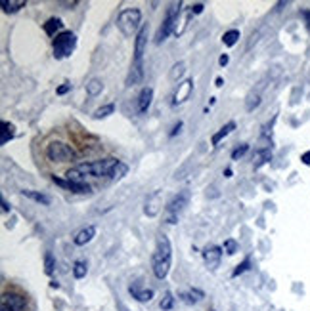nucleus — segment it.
<instances>
[{
	"instance_id": "37",
	"label": "nucleus",
	"mask_w": 310,
	"mask_h": 311,
	"mask_svg": "<svg viewBox=\"0 0 310 311\" xmlns=\"http://www.w3.org/2000/svg\"><path fill=\"white\" fill-rule=\"evenodd\" d=\"M228 63H230V55L228 54H222L220 57H218V65H220V67H226Z\"/></svg>"
},
{
	"instance_id": "7",
	"label": "nucleus",
	"mask_w": 310,
	"mask_h": 311,
	"mask_svg": "<svg viewBox=\"0 0 310 311\" xmlns=\"http://www.w3.org/2000/svg\"><path fill=\"white\" fill-rule=\"evenodd\" d=\"M46 157L54 163H67L75 159V151L64 141H52L46 149Z\"/></svg>"
},
{
	"instance_id": "19",
	"label": "nucleus",
	"mask_w": 310,
	"mask_h": 311,
	"mask_svg": "<svg viewBox=\"0 0 310 311\" xmlns=\"http://www.w3.org/2000/svg\"><path fill=\"white\" fill-rule=\"evenodd\" d=\"M23 193V197H27V199H31V201L39 202V204H44V206H48L50 204V197L44 193H39V191H29V189H25V191H21Z\"/></svg>"
},
{
	"instance_id": "24",
	"label": "nucleus",
	"mask_w": 310,
	"mask_h": 311,
	"mask_svg": "<svg viewBox=\"0 0 310 311\" xmlns=\"http://www.w3.org/2000/svg\"><path fill=\"white\" fill-rule=\"evenodd\" d=\"M127 172H128V166L125 163H117V166L113 168V172H111V176L109 178L113 179V181H119V179H123L125 176H127Z\"/></svg>"
},
{
	"instance_id": "14",
	"label": "nucleus",
	"mask_w": 310,
	"mask_h": 311,
	"mask_svg": "<svg viewBox=\"0 0 310 311\" xmlns=\"http://www.w3.org/2000/svg\"><path fill=\"white\" fill-rule=\"evenodd\" d=\"M94 237H96V227H94V226H87L84 229H80L79 233L75 235L73 242H75L77 246H84V244L92 241Z\"/></svg>"
},
{
	"instance_id": "33",
	"label": "nucleus",
	"mask_w": 310,
	"mask_h": 311,
	"mask_svg": "<svg viewBox=\"0 0 310 311\" xmlns=\"http://www.w3.org/2000/svg\"><path fill=\"white\" fill-rule=\"evenodd\" d=\"M222 250L224 252H226V254H236V252H238V242L234 241V239H226V241H224V244H222Z\"/></svg>"
},
{
	"instance_id": "23",
	"label": "nucleus",
	"mask_w": 310,
	"mask_h": 311,
	"mask_svg": "<svg viewBox=\"0 0 310 311\" xmlns=\"http://www.w3.org/2000/svg\"><path fill=\"white\" fill-rule=\"evenodd\" d=\"M261 105V94L259 92H251L249 96H247V101H245V109L251 113V111H255L257 107Z\"/></svg>"
},
{
	"instance_id": "29",
	"label": "nucleus",
	"mask_w": 310,
	"mask_h": 311,
	"mask_svg": "<svg viewBox=\"0 0 310 311\" xmlns=\"http://www.w3.org/2000/svg\"><path fill=\"white\" fill-rule=\"evenodd\" d=\"M113 111H115V105L113 103H107V105H103V107H100V109L94 113V118H105L109 117V115H113Z\"/></svg>"
},
{
	"instance_id": "44",
	"label": "nucleus",
	"mask_w": 310,
	"mask_h": 311,
	"mask_svg": "<svg viewBox=\"0 0 310 311\" xmlns=\"http://www.w3.org/2000/svg\"><path fill=\"white\" fill-rule=\"evenodd\" d=\"M224 176H226V178H232V168H226V170H224Z\"/></svg>"
},
{
	"instance_id": "32",
	"label": "nucleus",
	"mask_w": 310,
	"mask_h": 311,
	"mask_svg": "<svg viewBox=\"0 0 310 311\" xmlns=\"http://www.w3.org/2000/svg\"><path fill=\"white\" fill-rule=\"evenodd\" d=\"M173 303H175L173 292H165L163 300H161V309H163V311H171V309H173Z\"/></svg>"
},
{
	"instance_id": "9",
	"label": "nucleus",
	"mask_w": 310,
	"mask_h": 311,
	"mask_svg": "<svg viewBox=\"0 0 310 311\" xmlns=\"http://www.w3.org/2000/svg\"><path fill=\"white\" fill-rule=\"evenodd\" d=\"M220 258H222V248L220 246H216V244L205 246V250H203V260H205V265L209 269H216L220 265Z\"/></svg>"
},
{
	"instance_id": "10",
	"label": "nucleus",
	"mask_w": 310,
	"mask_h": 311,
	"mask_svg": "<svg viewBox=\"0 0 310 311\" xmlns=\"http://www.w3.org/2000/svg\"><path fill=\"white\" fill-rule=\"evenodd\" d=\"M148 33H150V27L148 25H142V29L136 35V42H134V63H142L144 57V50H146V44H148Z\"/></svg>"
},
{
	"instance_id": "6",
	"label": "nucleus",
	"mask_w": 310,
	"mask_h": 311,
	"mask_svg": "<svg viewBox=\"0 0 310 311\" xmlns=\"http://www.w3.org/2000/svg\"><path fill=\"white\" fill-rule=\"evenodd\" d=\"M77 48V37L71 31H64L54 39V57L56 59H65L75 52Z\"/></svg>"
},
{
	"instance_id": "25",
	"label": "nucleus",
	"mask_w": 310,
	"mask_h": 311,
	"mask_svg": "<svg viewBox=\"0 0 310 311\" xmlns=\"http://www.w3.org/2000/svg\"><path fill=\"white\" fill-rule=\"evenodd\" d=\"M239 31L238 29H230V31H226L224 33V37H222V42H224V46H234L236 42L239 40Z\"/></svg>"
},
{
	"instance_id": "4",
	"label": "nucleus",
	"mask_w": 310,
	"mask_h": 311,
	"mask_svg": "<svg viewBox=\"0 0 310 311\" xmlns=\"http://www.w3.org/2000/svg\"><path fill=\"white\" fill-rule=\"evenodd\" d=\"M180 12H182V2H173L167 10V16L163 19V23H161L159 31H157V44L163 42V40L167 39L171 33L176 31V27H178V19H180Z\"/></svg>"
},
{
	"instance_id": "11",
	"label": "nucleus",
	"mask_w": 310,
	"mask_h": 311,
	"mask_svg": "<svg viewBox=\"0 0 310 311\" xmlns=\"http://www.w3.org/2000/svg\"><path fill=\"white\" fill-rule=\"evenodd\" d=\"M52 181L60 187H65V189H69L73 193H90L92 191V187L88 185L87 181L84 183H79V181H71V179H60L56 176H52Z\"/></svg>"
},
{
	"instance_id": "36",
	"label": "nucleus",
	"mask_w": 310,
	"mask_h": 311,
	"mask_svg": "<svg viewBox=\"0 0 310 311\" xmlns=\"http://www.w3.org/2000/svg\"><path fill=\"white\" fill-rule=\"evenodd\" d=\"M203 8H205V6H203L201 2H195V4L190 8V14H191V16H198V14H201V12H203Z\"/></svg>"
},
{
	"instance_id": "38",
	"label": "nucleus",
	"mask_w": 310,
	"mask_h": 311,
	"mask_svg": "<svg viewBox=\"0 0 310 311\" xmlns=\"http://www.w3.org/2000/svg\"><path fill=\"white\" fill-rule=\"evenodd\" d=\"M69 90H71V84H69V82H65V84H62L60 88H58V94H60V96H64V94H67Z\"/></svg>"
},
{
	"instance_id": "34",
	"label": "nucleus",
	"mask_w": 310,
	"mask_h": 311,
	"mask_svg": "<svg viewBox=\"0 0 310 311\" xmlns=\"http://www.w3.org/2000/svg\"><path fill=\"white\" fill-rule=\"evenodd\" d=\"M247 151H249V143H241L239 147H236L234 151H232V161H238V159H241Z\"/></svg>"
},
{
	"instance_id": "26",
	"label": "nucleus",
	"mask_w": 310,
	"mask_h": 311,
	"mask_svg": "<svg viewBox=\"0 0 310 311\" xmlns=\"http://www.w3.org/2000/svg\"><path fill=\"white\" fill-rule=\"evenodd\" d=\"M102 90H103V82L100 78H92V80L87 84L88 96H98V94H102Z\"/></svg>"
},
{
	"instance_id": "41",
	"label": "nucleus",
	"mask_w": 310,
	"mask_h": 311,
	"mask_svg": "<svg viewBox=\"0 0 310 311\" xmlns=\"http://www.w3.org/2000/svg\"><path fill=\"white\" fill-rule=\"evenodd\" d=\"M301 161H302V164H306V166H310V151H306V153H302V155H301Z\"/></svg>"
},
{
	"instance_id": "40",
	"label": "nucleus",
	"mask_w": 310,
	"mask_h": 311,
	"mask_svg": "<svg viewBox=\"0 0 310 311\" xmlns=\"http://www.w3.org/2000/svg\"><path fill=\"white\" fill-rule=\"evenodd\" d=\"M180 128H182V120H178V122H176V125H175V128H173V132H171V138H175L176 134L180 132Z\"/></svg>"
},
{
	"instance_id": "5",
	"label": "nucleus",
	"mask_w": 310,
	"mask_h": 311,
	"mask_svg": "<svg viewBox=\"0 0 310 311\" xmlns=\"http://www.w3.org/2000/svg\"><path fill=\"white\" fill-rule=\"evenodd\" d=\"M188 202H190V191L184 189L178 195H175L167 202V206H165V222L171 224V226L178 224V218H180V214L184 212V208L188 206Z\"/></svg>"
},
{
	"instance_id": "17",
	"label": "nucleus",
	"mask_w": 310,
	"mask_h": 311,
	"mask_svg": "<svg viewBox=\"0 0 310 311\" xmlns=\"http://www.w3.org/2000/svg\"><path fill=\"white\" fill-rule=\"evenodd\" d=\"M128 292H130L132 298H136L138 302H150L151 298H153V294H155L151 288H140V287H136V285L128 288Z\"/></svg>"
},
{
	"instance_id": "1",
	"label": "nucleus",
	"mask_w": 310,
	"mask_h": 311,
	"mask_svg": "<svg viewBox=\"0 0 310 311\" xmlns=\"http://www.w3.org/2000/svg\"><path fill=\"white\" fill-rule=\"evenodd\" d=\"M117 159L113 157H107V159H100V161H94V163H84L75 166L71 170H67V179L71 181H79V183H84L87 178H109L111 176L113 168L117 166Z\"/></svg>"
},
{
	"instance_id": "12",
	"label": "nucleus",
	"mask_w": 310,
	"mask_h": 311,
	"mask_svg": "<svg viewBox=\"0 0 310 311\" xmlns=\"http://www.w3.org/2000/svg\"><path fill=\"white\" fill-rule=\"evenodd\" d=\"M161 206H163V201H161V191H155L153 195L148 197V201H146V206H144V212L148 214V216H157L161 212Z\"/></svg>"
},
{
	"instance_id": "8",
	"label": "nucleus",
	"mask_w": 310,
	"mask_h": 311,
	"mask_svg": "<svg viewBox=\"0 0 310 311\" xmlns=\"http://www.w3.org/2000/svg\"><path fill=\"white\" fill-rule=\"evenodd\" d=\"M191 92H193V78H186L182 84H178L175 96H173V105H182L190 100Z\"/></svg>"
},
{
	"instance_id": "45",
	"label": "nucleus",
	"mask_w": 310,
	"mask_h": 311,
	"mask_svg": "<svg viewBox=\"0 0 310 311\" xmlns=\"http://www.w3.org/2000/svg\"><path fill=\"white\" fill-rule=\"evenodd\" d=\"M2 311H14L12 307H10L8 303H2Z\"/></svg>"
},
{
	"instance_id": "43",
	"label": "nucleus",
	"mask_w": 310,
	"mask_h": 311,
	"mask_svg": "<svg viewBox=\"0 0 310 311\" xmlns=\"http://www.w3.org/2000/svg\"><path fill=\"white\" fill-rule=\"evenodd\" d=\"M215 84H216V86H218V88H220V86H222V84H224V80H222V77H216V78H215Z\"/></svg>"
},
{
	"instance_id": "31",
	"label": "nucleus",
	"mask_w": 310,
	"mask_h": 311,
	"mask_svg": "<svg viewBox=\"0 0 310 311\" xmlns=\"http://www.w3.org/2000/svg\"><path fill=\"white\" fill-rule=\"evenodd\" d=\"M184 73H186V63L178 61L175 67H173V71H171V78H173V80H178V78L182 77Z\"/></svg>"
},
{
	"instance_id": "35",
	"label": "nucleus",
	"mask_w": 310,
	"mask_h": 311,
	"mask_svg": "<svg viewBox=\"0 0 310 311\" xmlns=\"http://www.w3.org/2000/svg\"><path fill=\"white\" fill-rule=\"evenodd\" d=\"M249 265H251V260H249V258H245V260H243V262H241V264H239L238 267L234 269L232 277H238V275H241V273H245L247 269H249Z\"/></svg>"
},
{
	"instance_id": "27",
	"label": "nucleus",
	"mask_w": 310,
	"mask_h": 311,
	"mask_svg": "<svg viewBox=\"0 0 310 311\" xmlns=\"http://www.w3.org/2000/svg\"><path fill=\"white\" fill-rule=\"evenodd\" d=\"M4 303H8L12 309H21L23 307V298L21 296H16V294H4Z\"/></svg>"
},
{
	"instance_id": "16",
	"label": "nucleus",
	"mask_w": 310,
	"mask_h": 311,
	"mask_svg": "<svg viewBox=\"0 0 310 311\" xmlns=\"http://www.w3.org/2000/svg\"><path fill=\"white\" fill-rule=\"evenodd\" d=\"M144 77V63H134L132 61V67H130V73L127 77V86H134L138 84Z\"/></svg>"
},
{
	"instance_id": "28",
	"label": "nucleus",
	"mask_w": 310,
	"mask_h": 311,
	"mask_svg": "<svg viewBox=\"0 0 310 311\" xmlns=\"http://www.w3.org/2000/svg\"><path fill=\"white\" fill-rule=\"evenodd\" d=\"M87 262H82V260H77L75 264H73V275H75V279H82V277H87Z\"/></svg>"
},
{
	"instance_id": "15",
	"label": "nucleus",
	"mask_w": 310,
	"mask_h": 311,
	"mask_svg": "<svg viewBox=\"0 0 310 311\" xmlns=\"http://www.w3.org/2000/svg\"><path fill=\"white\" fill-rule=\"evenodd\" d=\"M62 29H64V21L60 19V17H50L46 23H44V33H46L48 37H58V35H62Z\"/></svg>"
},
{
	"instance_id": "21",
	"label": "nucleus",
	"mask_w": 310,
	"mask_h": 311,
	"mask_svg": "<svg viewBox=\"0 0 310 311\" xmlns=\"http://www.w3.org/2000/svg\"><path fill=\"white\" fill-rule=\"evenodd\" d=\"M14 130H16V128H14L12 122H6V120L2 122V132H0V143H2V145L8 143L10 140H14V134H16Z\"/></svg>"
},
{
	"instance_id": "18",
	"label": "nucleus",
	"mask_w": 310,
	"mask_h": 311,
	"mask_svg": "<svg viewBox=\"0 0 310 311\" xmlns=\"http://www.w3.org/2000/svg\"><path fill=\"white\" fill-rule=\"evenodd\" d=\"M232 130H236V122H234V120H230L228 125H224L222 128H220V130H218V132H216L215 136L211 138V143H213V147H216V145H218V143H220V141H222L224 138H226V136L232 132Z\"/></svg>"
},
{
	"instance_id": "39",
	"label": "nucleus",
	"mask_w": 310,
	"mask_h": 311,
	"mask_svg": "<svg viewBox=\"0 0 310 311\" xmlns=\"http://www.w3.org/2000/svg\"><path fill=\"white\" fill-rule=\"evenodd\" d=\"M302 17H304V23H306V29L310 31V10H302Z\"/></svg>"
},
{
	"instance_id": "13",
	"label": "nucleus",
	"mask_w": 310,
	"mask_h": 311,
	"mask_svg": "<svg viewBox=\"0 0 310 311\" xmlns=\"http://www.w3.org/2000/svg\"><path fill=\"white\" fill-rule=\"evenodd\" d=\"M151 101H153V88L151 86H144L140 94H138V113H148V109L151 107Z\"/></svg>"
},
{
	"instance_id": "2",
	"label": "nucleus",
	"mask_w": 310,
	"mask_h": 311,
	"mask_svg": "<svg viewBox=\"0 0 310 311\" xmlns=\"http://www.w3.org/2000/svg\"><path fill=\"white\" fill-rule=\"evenodd\" d=\"M171 264H173V246L168 241L167 235H159L157 237V244H155V252L151 256V265H153V273L157 279H165L171 271Z\"/></svg>"
},
{
	"instance_id": "47",
	"label": "nucleus",
	"mask_w": 310,
	"mask_h": 311,
	"mask_svg": "<svg viewBox=\"0 0 310 311\" xmlns=\"http://www.w3.org/2000/svg\"><path fill=\"white\" fill-rule=\"evenodd\" d=\"M211 311H216V309H211Z\"/></svg>"
},
{
	"instance_id": "3",
	"label": "nucleus",
	"mask_w": 310,
	"mask_h": 311,
	"mask_svg": "<svg viewBox=\"0 0 310 311\" xmlns=\"http://www.w3.org/2000/svg\"><path fill=\"white\" fill-rule=\"evenodd\" d=\"M142 14H140V10L136 8H128V10H123L117 17V27H119V31L125 35V37H134L138 35V31L142 29Z\"/></svg>"
},
{
	"instance_id": "20",
	"label": "nucleus",
	"mask_w": 310,
	"mask_h": 311,
	"mask_svg": "<svg viewBox=\"0 0 310 311\" xmlns=\"http://www.w3.org/2000/svg\"><path fill=\"white\" fill-rule=\"evenodd\" d=\"M25 4H27L25 0H6V2H2V10L6 14H16L21 8H25Z\"/></svg>"
},
{
	"instance_id": "30",
	"label": "nucleus",
	"mask_w": 310,
	"mask_h": 311,
	"mask_svg": "<svg viewBox=\"0 0 310 311\" xmlns=\"http://www.w3.org/2000/svg\"><path fill=\"white\" fill-rule=\"evenodd\" d=\"M54 269H56V260L50 252H46V256H44V271H46V275H52Z\"/></svg>"
},
{
	"instance_id": "22",
	"label": "nucleus",
	"mask_w": 310,
	"mask_h": 311,
	"mask_svg": "<svg viewBox=\"0 0 310 311\" xmlns=\"http://www.w3.org/2000/svg\"><path fill=\"white\" fill-rule=\"evenodd\" d=\"M272 159V151L270 149H261V151H259V153H257V155H255V163H253V166H255V170H257V168H261V166H263V164H266L268 163V161H270Z\"/></svg>"
},
{
	"instance_id": "42",
	"label": "nucleus",
	"mask_w": 310,
	"mask_h": 311,
	"mask_svg": "<svg viewBox=\"0 0 310 311\" xmlns=\"http://www.w3.org/2000/svg\"><path fill=\"white\" fill-rule=\"evenodd\" d=\"M2 210H4V212H10V210H12V206L8 204V201H6V199H2Z\"/></svg>"
},
{
	"instance_id": "46",
	"label": "nucleus",
	"mask_w": 310,
	"mask_h": 311,
	"mask_svg": "<svg viewBox=\"0 0 310 311\" xmlns=\"http://www.w3.org/2000/svg\"><path fill=\"white\" fill-rule=\"evenodd\" d=\"M50 287H52V288H60V285H58L56 281H52V283H50Z\"/></svg>"
}]
</instances>
